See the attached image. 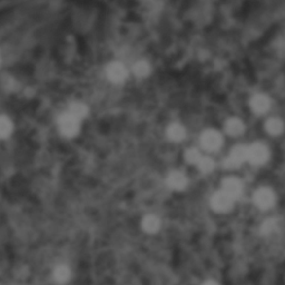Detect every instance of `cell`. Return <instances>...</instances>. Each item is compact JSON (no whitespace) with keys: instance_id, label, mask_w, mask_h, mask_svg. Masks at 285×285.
Masks as SVG:
<instances>
[{"instance_id":"obj_1","label":"cell","mask_w":285,"mask_h":285,"mask_svg":"<svg viewBox=\"0 0 285 285\" xmlns=\"http://www.w3.org/2000/svg\"><path fill=\"white\" fill-rule=\"evenodd\" d=\"M59 128L65 136H75L79 131V120L71 114H65L59 119Z\"/></svg>"},{"instance_id":"obj_2","label":"cell","mask_w":285,"mask_h":285,"mask_svg":"<svg viewBox=\"0 0 285 285\" xmlns=\"http://www.w3.org/2000/svg\"><path fill=\"white\" fill-rule=\"evenodd\" d=\"M245 161H248V147L239 145L233 148L231 155L224 162V165L227 168H235Z\"/></svg>"},{"instance_id":"obj_3","label":"cell","mask_w":285,"mask_h":285,"mask_svg":"<svg viewBox=\"0 0 285 285\" xmlns=\"http://www.w3.org/2000/svg\"><path fill=\"white\" fill-rule=\"evenodd\" d=\"M269 158V150L262 144H254L248 147V161L255 165H261Z\"/></svg>"},{"instance_id":"obj_4","label":"cell","mask_w":285,"mask_h":285,"mask_svg":"<svg viewBox=\"0 0 285 285\" xmlns=\"http://www.w3.org/2000/svg\"><path fill=\"white\" fill-rule=\"evenodd\" d=\"M233 201H234V198L227 195L224 191H221L214 194L213 197H212L211 204L216 212H228L232 209Z\"/></svg>"},{"instance_id":"obj_5","label":"cell","mask_w":285,"mask_h":285,"mask_svg":"<svg viewBox=\"0 0 285 285\" xmlns=\"http://www.w3.org/2000/svg\"><path fill=\"white\" fill-rule=\"evenodd\" d=\"M201 142L203 147L207 150H216L221 147L223 140L221 134L217 133L216 131H207L202 135Z\"/></svg>"},{"instance_id":"obj_6","label":"cell","mask_w":285,"mask_h":285,"mask_svg":"<svg viewBox=\"0 0 285 285\" xmlns=\"http://www.w3.org/2000/svg\"><path fill=\"white\" fill-rule=\"evenodd\" d=\"M254 201L255 204L260 207V209L266 210L274 204L275 196L274 193L269 188H260L254 195Z\"/></svg>"},{"instance_id":"obj_7","label":"cell","mask_w":285,"mask_h":285,"mask_svg":"<svg viewBox=\"0 0 285 285\" xmlns=\"http://www.w3.org/2000/svg\"><path fill=\"white\" fill-rule=\"evenodd\" d=\"M107 77L113 83H122L126 79L127 71L120 63H113L107 68Z\"/></svg>"},{"instance_id":"obj_8","label":"cell","mask_w":285,"mask_h":285,"mask_svg":"<svg viewBox=\"0 0 285 285\" xmlns=\"http://www.w3.org/2000/svg\"><path fill=\"white\" fill-rule=\"evenodd\" d=\"M223 191L232 198H237L242 193V184L235 177H230L223 182Z\"/></svg>"},{"instance_id":"obj_9","label":"cell","mask_w":285,"mask_h":285,"mask_svg":"<svg viewBox=\"0 0 285 285\" xmlns=\"http://www.w3.org/2000/svg\"><path fill=\"white\" fill-rule=\"evenodd\" d=\"M167 184L168 186L173 189H177V191H180L186 187L187 185V178L183 173L180 172H173L170 174V176L167 177Z\"/></svg>"},{"instance_id":"obj_10","label":"cell","mask_w":285,"mask_h":285,"mask_svg":"<svg viewBox=\"0 0 285 285\" xmlns=\"http://www.w3.org/2000/svg\"><path fill=\"white\" fill-rule=\"evenodd\" d=\"M252 109L257 114H264L270 108V99L265 95H256L252 98Z\"/></svg>"},{"instance_id":"obj_11","label":"cell","mask_w":285,"mask_h":285,"mask_svg":"<svg viewBox=\"0 0 285 285\" xmlns=\"http://www.w3.org/2000/svg\"><path fill=\"white\" fill-rule=\"evenodd\" d=\"M226 132L230 134L231 136H239L244 131V125L237 118H231L227 120L226 123Z\"/></svg>"},{"instance_id":"obj_12","label":"cell","mask_w":285,"mask_h":285,"mask_svg":"<svg viewBox=\"0 0 285 285\" xmlns=\"http://www.w3.org/2000/svg\"><path fill=\"white\" fill-rule=\"evenodd\" d=\"M159 226H161V222H159L158 217L155 216V215H148L142 221V228L148 233L157 232L159 230Z\"/></svg>"},{"instance_id":"obj_13","label":"cell","mask_w":285,"mask_h":285,"mask_svg":"<svg viewBox=\"0 0 285 285\" xmlns=\"http://www.w3.org/2000/svg\"><path fill=\"white\" fill-rule=\"evenodd\" d=\"M167 136L170 137V140L172 141L179 142L185 137V129L178 124H173L167 129Z\"/></svg>"},{"instance_id":"obj_14","label":"cell","mask_w":285,"mask_h":285,"mask_svg":"<svg viewBox=\"0 0 285 285\" xmlns=\"http://www.w3.org/2000/svg\"><path fill=\"white\" fill-rule=\"evenodd\" d=\"M266 131L269 132L271 135H279L283 132L284 125L283 122L279 118H271L265 124Z\"/></svg>"},{"instance_id":"obj_15","label":"cell","mask_w":285,"mask_h":285,"mask_svg":"<svg viewBox=\"0 0 285 285\" xmlns=\"http://www.w3.org/2000/svg\"><path fill=\"white\" fill-rule=\"evenodd\" d=\"M69 114L74 116V117L77 118L78 120H80V119H83V118L86 117V116H87L88 109H87V107L84 105V104L74 103L71 106V109H69Z\"/></svg>"},{"instance_id":"obj_16","label":"cell","mask_w":285,"mask_h":285,"mask_svg":"<svg viewBox=\"0 0 285 285\" xmlns=\"http://www.w3.org/2000/svg\"><path fill=\"white\" fill-rule=\"evenodd\" d=\"M11 131H12V124L10 122V119L1 116V117H0V138H5L7 136H9Z\"/></svg>"},{"instance_id":"obj_17","label":"cell","mask_w":285,"mask_h":285,"mask_svg":"<svg viewBox=\"0 0 285 285\" xmlns=\"http://www.w3.org/2000/svg\"><path fill=\"white\" fill-rule=\"evenodd\" d=\"M54 276H55V280L58 281V282L60 283L66 282V281L69 279V276H71V271L68 270L67 266H64V265L58 266L54 272Z\"/></svg>"},{"instance_id":"obj_18","label":"cell","mask_w":285,"mask_h":285,"mask_svg":"<svg viewBox=\"0 0 285 285\" xmlns=\"http://www.w3.org/2000/svg\"><path fill=\"white\" fill-rule=\"evenodd\" d=\"M134 74H135L137 77H145L149 74V65L146 62H138L135 64L134 66Z\"/></svg>"},{"instance_id":"obj_19","label":"cell","mask_w":285,"mask_h":285,"mask_svg":"<svg viewBox=\"0 0 285 285\" xmlns=\"http://www.w3.org/2000/svg\"><path fill=\"white\" fill-rule=\"evenodd\" d=\"M197 165L203 173H210L213 171L214 162H213V159H211L209 157H202L200 159V162L197 163Z\"/></svg>"},{"instance_id":"obj_20","label":"cell","mask_w":285,"mask_h":285,"mask_svg":"<svg viewBox=\"0 0 285 285\" xmlns=\"http://www.w3.org/2000/svg\"><path fill=\"white\" fill-rule=\"evenodd\" d=\"M185 158H186V161L189 164H197L198 162H200V159L202 158V156L197 149L192 148V149L187 150L186 155H185Z\"/></svg>"},{"instance_id":"obj_21","label":"cell","mask_w":285,"mask_h":285,"mask_svg":"<svg viewBox=\"0 0 285 285\" xmlns=\"http://www.w3.org/2000/svg\"><path fill=\"white\" fill-rule=\"evenodd\" d=\"M276 228H278V223H276L274 219H267L262 225V233L263 234H271Z\"/></svg>"}]
</instances>
